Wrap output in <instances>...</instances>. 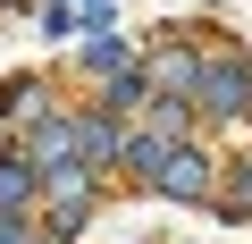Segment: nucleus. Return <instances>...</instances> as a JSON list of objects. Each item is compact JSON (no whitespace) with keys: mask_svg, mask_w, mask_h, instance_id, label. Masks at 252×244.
I'll use <instances>...</instances> for the list:
<instances>
[{"mask_svg":"<svg viewBox=\"0 0 252 244\" xmlns=\"http://www.w3.org/2000/svg\"><path fill=\"white\" fill-rule=\"evenodd\" d=\"M160 185H168L177 202H202V194H210V169H202L193 152H168V160H160Z\"/></svg>","mask_w":252,"mask_h":244,"instance_id":"1","label":"nucleus"},{"mask_svg":"<svg viewBox=\"0 0 252 244\" xmlns=\"http://www.w3.org/2000/svg\"><path fill=\"white\" fill-rule=\"evenodd\" d=\"M202 93L219 101V118H244V101H252V76H244V68H219V76H202Z\"/></svg>","mask_w":252,"mask_h":244,"instance_id":"2","label":"nucleus"},{"mask_svg":"<svg viewBox=\"0 0 252 244\" xmlns=\"http://www.w3.org/2000/svg\"><path fill=\"white\" fill-rule=\"evenodd\" d=\"M26 194H34V177H26V169H0V202H9V210H17Z\"/></svg>","mask_w":252,"mask_h":244,"instance_id":"3","label":"nucleus"}]
</instances>
